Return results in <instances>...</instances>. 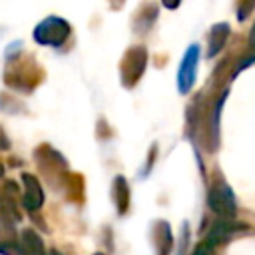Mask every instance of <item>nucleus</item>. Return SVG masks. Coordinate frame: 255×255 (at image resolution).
<instances>
[{"label":"nucleus","mask_w":255,"mask_h":255,"mask_svg":"<svg viewBox=\"0 0 255 255\" xmlns=\"http://www.w3.org/2000/svg\"><path fill=\"white\" fill-rule=\"evenodd\" d=\"M161 2H163V6H165V8L173 10V8H177V6H179V2H181V0H161Z\"/></svg>","instance_id":"obj_12"},{"label":"nucleus","mask_w":255,"mask_h":255,"mask_svg":"<svg viewBox=\"0 0 255 255\" xmlns=\"http://www.w3.org/2000/svg\"><path fill=\"white\" fill-rule=\"evenodd\" d=\"M50 255H60V253H58V251H52V253H50Z\"/></svg>","instance_id":"obj_15"},{"label":"nucleus","mask_w":255,"mask_h":255,"mask_svg":"<svg viewBox=\"0 0 255 255\" xmlns=\"http://www.w3.org/2000/svg\"><path fill=\"white\" fill-rule=\"evenodd\" d=\"M22 183H24V197H22L24 207L28 211L40 209L42 203H44V191L40 187V181L32 173H24L22 175Z\"/></svg>","instance_id":"obj_5"},{"label":"nucleus","mask_w":255,"mask_h":255,"mask_svg":"<svg viewBox=\"0 0 255 255\" xmlns=\"http://www.w3.org/2000/svg\"><path fill=\"white\" fill-rule=\"evenodd\" d=\"M247 44H249V48L255 52V22H253V26H251V32H249V36H247Z\"/></svg>","instance_id":"obj_11"},{"label":"nucleus","mask_w":255,"mask_h":255,"mask_svg":"<svg viewBox=\"0 0 255 255\" xmlns=\"http://www.w3.org/2000/svg\"><path fill=\"white\" fill-rule=\"evenodd\" d=\"M211 249H213V245L205 239L203 243H199L197 247H195V251H193V255H209L211 253Z\"/></svg>","instance_id":"obj_10"},{"label":"nucleus","mask_w":255,"mask_h":255,"mask_svg":"<svg viewBox=\"0 0 255 255\" xmlns=\"http://www.w3.org/2000/svg\"><path fill=\"white\" fill-rule=\"evenodd\" d=\"M2 173H4V167H2V165H0V175H2Z\"/></svg>","instance_id":"obj_14"},{"label":"nucleus","mask_w":255,"mask_h":255,"mask_svg":"<svg viewBox=\"0 0 255 255\" xmlns=\"http://www.w3.org/2000/svg\"><path fill=\"white\" fill-rule=\"evenodd\" d=\"M207 203H209V207H211L217 215H221V217H233L235 211H237L235 195H233V191L229 189V185H225V183H215V185L209 189Z\"/></svg>","instance_id":"obj_4"},{"label":"nucleus","mask_w":255,"mask_h":255,"mask_svg":"<svg viewBox=\"0 0 255 255\" xmlns=\"http://www.w3.org/2000/svg\"><path fill=\"white\" fill-rule=\"evenodd\" d=\"M98 255H102V253H98Z\"/></svg>","instance_id":"obj_16"},{"label":"nucleus","mask_w":255,"mask_h":255,"mask_svg":"<svg viewBox=\"0 0 255 255\" xmlns=\"http://www.w3.org/2000/svg\"><path fill=\"white\" fill-rule=\"evenodd\" d=\"M116 195H118V203H120V209L124 211L126 209V203H128V185L124 181V177H116Z\"/></svg>","instance_id":"obj_8"},{"label":"nucleus","mask_w":255,"mask_h":255,"mask_svg":"<svg viewBox=\"0 0 255 255\" xmlns=\"http://www.w3.org/2000/svg\"><path fill=\"white\" fill-rule=\"evenodd\" d=\"M10 143H8V139H6V135H4V131L0 129V149H4V147H8Z\"/></svg>","instance_id":"obj_13"},{"label":"nucleus","mask_w":255,"mask_h":255,"mask_svg":"<svg viewBox=\"0 0 255 255\" xmlns=\"http://www.w3.org/2000/svg\"><path fill=\"white\" fill-rule=\"evenodd\" d=\"M147 66V52L143 46H131L126 50L120 64V78L124 88H133L143 76Z\"/></svg>","instance_id":"obj_2"},{"label":"nucleus","mask_w":255,"mask_h":255,"mask_svg":"<svg viewBox=\"0 0 255 255\" xmlns=\"http://www.w3.org/2000/svg\"><path fill=\"white\" fill-rule=\"evenodd\" d=\"M72 34V26L60 18V16H46L42 22L36 24L32 38L36 44L40 46H48V48H60Z\"/></svg>","instance_id":"obj_1"},{"label":"nucleus","mask_w":255,"mask_h":255,"mask_svg":"<svg viewBox=\"0 0 255 255\" xmlns=\"http://www.w3.org/2000/svg\"><path fill=\"white\" fill-rule=\"evenodd\" d=\"M253 6H255V0H239L237 2V18L239 20H245L251 14Z\"/></svg>","instance_id":"obj_9"},{"label":"nucleus","mask_w":255,"mask_h":255,"mask_svg":"<svg viewBox=\"0 0 255 255\" xmlns=\"http://www.w3.org/2000/svg\"><path fill=\"white\" fill-rule=\"evenodd\" d=\"M20 249L24 255H44V245H42V239L32 231V229H26L20 237Z\"/></svg>","instance_id":"obj_7"},{"label":"nucleus","mask_w":255,"mask_h":255,"mask_svg":"<svg viewBox=\"0 0 255 255\" xmlns=\"http://www.w3.org/2000/svg\"><path fill=\"white\" fill-rule=\"evenodd\" d=\"M229 32H231V28L227 22H217L211 26V30L207 34V58H213L223 50V46L229 38Z\"/></svg>","instance_id":"obj_6"},{"label":"nucleus","mask_w":255,"mask_h":255,"mask_svg":"<svg viewBox=\"0 0 255 255\" xmlns=\"http://www.w3.org/2000/svg\"><path fill=\"white\" fill-rule=\"evenodd\" d=\"M197 68H199V46L191 44L185 50L179 70H177V90L181 94H187L193 88L195 78H197Z\"/></svg>","instance_id":"obj_3"}]
</instances>
